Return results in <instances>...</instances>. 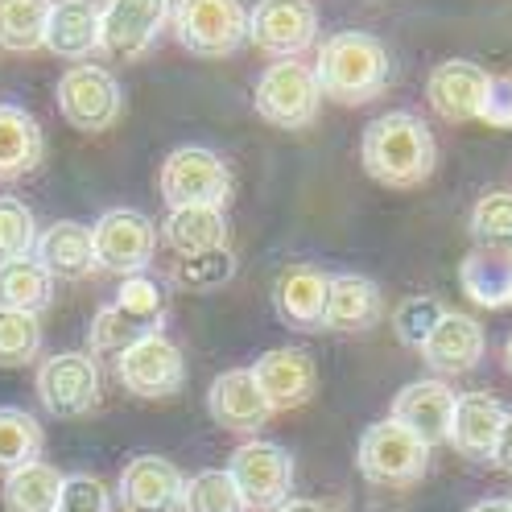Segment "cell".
Returning <instances> with one entry per match:
<instances>
[{"label": "cell", "mask_w": 512, "mask_h": 512, "mask_svg": "<svg viewBox=\"0 0 512 512\" xmlns=\"http://www.w3.org/2000/svg\"><path fill=\"white\" fill-rule=\"evenodd\" d=\"M310 71L318 91L331 95L335 104H372L393 79V58L380 38L364 29H343L323 42Z\"/></svg>", "instance_id": "obj_2"}, {"label": "cell", "mask_w": 512, "mask_h": 512, "mask_svg": "<svg viewBox=\"0 0 512 512\" xmlns=\"http://www.w3.org/2000/svg\"><path fill=\"white\" fill-rule=\"evenodd\" d=\"M46 451V434L38 426L34 413L13 409V405H0V471H17L38 463Z\"/></svg>", "instance_id": "obj_31"}, {"label": "cell", "mask_w": 512, "mask_h": 512, "mask_svg": "<svg viewBox=\"0 0 512 512\" xmlns=\"http://www.w3.org/2000/svg\"><path fill=\"white\" fill-rule=\"evenodd\" d=\"M356 463H360V475L376 488H409L426 475L430 446L418 442L393 418H384L364 430V438L356 446Z\"/></svg>", "instance_id": "obj_6"}, {"label": "cell", "mask_w": 512, "mask_h": 512, "mask_svg": "<svg viewBox=\"0 0 512 512\" xmlns=\"http://www.w3.org/2000/svg\"><path fill=\"white\" fill-rule=\"evenodd\" d=\"M166 323V290L153 277H124L116 298L91 318L87 347L91 351H120L145 335H162Z\"/></svg>", "instance_id": "obj_3"}, {"label": "cell", "mask_w": 512, "mask_h": 512, "mask_svg": "<svg viewBox=\"0 0 512 512\" xmlns=\"http://www.w3.org/2000/svg\"><path fill=\"white\" fill-rule=\"evenodd\" d=\"M252 108L261 120H269L273 128H285V133H302L318 120V108H323V91L314 83V71L298 58H285L265 67V75L256 79L252 91Z\"/></svg>", "instance_id": "obj_5"}, {"label": "cell", "mask_w": 512, "mask_h": 512, "mask_svg": "<svg viewBox=\"0 0 512 512\" xmlns=\"http://www.w3.org/2000/svg\"><path fill=\"white\" fill-rule=\"evenodd\" d=\"M492 463H496L504 475H512V409H508V418H504V426H500V438H496V446H492Z\"/></svg>", "instance_id": "obj_41"}, {"label": "cell", "mask_w": 512, "mask_h": 512, "mask_svg": "<svg viewBox=\"0 0 512 512\" xmlns=\"http://www.w3.org/2000/svg\"><path fill=\"white\" fill-rule=\"evenodd\" d=\"M442 314H446V310H442L438 298L413 294V298H405V302L393 310V331H397V339H401L405 347H422V343L430 339V331L438 327Z\"/></svg>", "instance_id": "obj_38"}, {"label": "cell", "mask_w": 512, "mask_h": 512, "mask_svg": "<svg viewBox=\"0 0 512 512\" xmlns=\"http://www.w3.org/2000/svg\"><path fill=\"white\" fill-rule=\"evenodd\" d=\"M162 199L170 211L178 207H219L232 195V174L223 166V157L207 145H182L162 162Z\"/></svg>", "instance_id": "obj_7"}, {"label": "cell", "mask_w": 512, "mask_h": 512, "mask_svg": "<svg viewBox=\"0 0 512 512\" xmlns=\"http://www.w3.org/2000/svg\"><path fill=\"white\" fill-rule=\"evenodd\" d=\"M62 475L50 463H29L5 475V488H0V500H5V512H54L58 492H62Z\"/></svg>", "instance_id": "obj_30"}, {"label": "cell", "mask_w": 512, "mask_h": 512, "mask_svg": "<svg viewBox=\"0 0 512 512\" xmlns=\"http://www.w3.org/2000/svg\"><path fill=\"white\" fill-rule=\"evenodd\" d=\"M54 512H112V492L100 475H67Z\"/></svg>", "instance_id": "obj_39"}, {"label": "cell", "mask_w": 512, "mask_h": 512, "mask_svg": "<svg viewBox=\"0 0 512 512\" xmlns=\"http://www.w3.org/2000/svg\"><path fill=\"white\" fill-rule=\"evenodd\" d=\"M170 21L178 46L195 58H228L248 42L244 0H178Z\"/></svg>", "instance_id": "obj_4"}, {"label": "cell", "mask_w": 512, "mask_h": 512, "mask_svg": "<svg viewBox=\"0 0 512 512\" xmlns=\"http://www.w3.org/2000/svg\"><path fill=\"white\" fill-rule=\"evenodd\" d=\"M42 351V323L34 314L0 310V368H25Z\"/></svg>", "instance_id": "obj_34"}, {"label": "cell", "mask_w": 512, "mask_h": 512, "mask_svg": "<svg viewBox=\"0 0 512 512\" xmlns=\"http://www.w3.org/2000/svg\"><path fill=\"white\" fill-rule=\"evenodd\" d=\"M248 372L256 380V389H261L269 413L302 409L318 389L314 360H310V351H302V347H273Z\"/></svg>", "instance_id": "obj_15"}, {"label": "cell", "mask_w": 512, "mask_h": 512, "mask_svg": "<svg viewBox=\"0 0 512 512\" xmlns=\"http://www.w3.org/2000/svg\"><path fill=\"white\" fill-rule=\"evenodd\" d=\"M504 368H508V376H512V335H508V343H504Z\"/></svg>", "instance_id": "obj_44"}, {"label": "cell", "mask_w": 512, "mask_h": 512, "mask_svg": "<svg viewBox=\"0 0 512 512\" xmlns=\"http://www.w3.org/2000/svg\"><path fill=\"white\" fill-rule=\"evenodd\" d=\"M504 418H508V409L496 397L467 393V397L455 401V418H451V434H446V442H451L463 459L488 463L492 459V446L500 438Z\"/></svg>", "instance_id": "obj_24"}, {"label": "cell", "mask_w": 512, "mask_h": 512, "mask_svg": "<svg viewBox=\"0 0 512 512\" xmlns=\"http://www.w3.org/2000/svg\"><path fill=\"white\" fill-rule=\"evenodd\" d=\"M384 318V294L380 285L368 281L364 273H339L331 277L327 290V314H323V331L339 335H364Z\"/></svg>", "instance_id": "obj_22"}, {"label": "cell", "mask_w": 512, "mask_h": 512, "mask_svg": "<svg viewBox=\"0 0 512 512\" xmlns=\"http://www.w3.org/2000/svg\"><path fill=\"white\" fill-rule=\"evenodd\" d=\"M170 21V0H104L100 50L112 58H145Z\"/></svg>", "instance_id": "obj_14"}, {"label": "cell", "mask_w": 512, "mask_h": 512, "mask_svg": "<svg viewBox=\"0 0 512 512\" xmlns=\"http://www.w3.org/2000/svg\"><path fill=\"white\" fill-rule=\"evenodd\" d=\"M471 236L484 248H512V190H492L471 207Z\"/></svg>", "instance_id": "obj_36"}, {"label": "cell", "mask_w": 512, "mask_h": 512, "mask_svg": "<svg viewBox=\"0 0 512 512\" xmlns=\"http://www.w3.org/2000/svg\"><path fill=\"white\" fill-rule=\"evenodd\" d=\"M54 0H0V50L29 54L46 38Z\"/></svg>", "instance_id": "obj_32"}, {"label": "cell", "mask_w": 512, "mask_h": 512, "mask_svg": "<svg viewBox=\"0 0 512 512\" xmlns=\"http://www.w3.org/2000/svg\"><path fill=\"white\" fill-rule=\"evenodd\" d=\"M186 475L162 455L128 459L116 484V500L124 512H182Z\"/></svg>", "instance_id": "obj_16"}, {"label": "cell", "mask_w": 512, "mask_h": 512, "mask_svg": "<svg viewBox=\"0 0 512 512\" xmlns=\"http://www.w3.org/2000/svg\"><path fill=\"white\" fill-rule=\"evenodd\" d=\"M207 413L219 430H232V434H256L269 422V405L248 368H232L211 380Z\"/></svg>", "instance_id": "obj_21"}, {"label": "cell", "mask_w": 512, "mask_h": 512, "mask_svg": "<svg viewBox=\"0 0 512 512\" xmlns=\"http://www.w3.org/2000/svg\"><path fill=\"white\" fill-rule=\"evenodd\" d=\"M50 302H54V277L34 261V256L0 261V310L38 318Z\"/></svg>", "instance_id": "obj_29"}, {"label": "cell", "mask_w": 512, "mask_h": 512, "mask_svg": "<svg viewBox=\"0 0 512 512\" xmlns=\"http://www.w3.org/2000/svg\"><path fill=\"white\" fill-rule=\"evenodd\" d=\"M331 277L314 265H285L273 281V310L285 327L298 331H323Z\"/></svg>", "instance_id": "obj_20"}, {"label": "cell", "mask_w": 512, "mask_h": 512, "mask_svg": "<svg viewBox=\"0 0 512 512\" xmlns=\"http://www.w3.org/2000/svg\"><path fill=\"white\" fill-rule=\"evenodd\" d=\"M91 252H95V269L116 273V277H141L153 265V252H157L153 219L133 207L104 211L91 228Z\"/></svg>", "instance_id": "obj_8"}, {"label": "cell", "mask_w": 512, "mask_h": 512, "mask_svg": "<svg viewBox=\"0 0 512 512\" xmlns=\"http://www.w3.org/2000/svg\"><path fill=\"white\" fill-rule=\"evenodd\" d=\"M58 112L79 133H108L124 112V95L112 71L75 62V67L58 79Z\"/></svg>", "instance_id": "obj_10"}, {"label": "cell", "mask_w": 512, "mask_h": 512, "mask_svg": "<svg viewBox=\"0 0 512 512\" xmlns=\"http://www.w3.org/2000/svg\"><path fill=\"white\" fill-rule=\"evenodd\" d=\"M34 389L54 418H83L100 405V368H95L91 351H58L42 360Z\"/></svg>", "instance_id": "obj_13"}, {"label": "cell", "mask_w": 512, "mask_h": 512, "mask_svg": "<svg viewBox=\"0 0 512 512\" xmlns=\"http://www.w3.org/2000/svg\"><path fill=\"white\" fill-rule=\"evenodd\" d=\"M162 240L178 256L228 248V215H223L219 207H178L162 223Z\"/></svg>", "instance_id": "obj_28"}, {"label": "cell", "mask_w": 512, "mask_h": 512, "mask_svg": "<svg viewBox=\"0 0 512 512\" xmlns=\"http://www.w3.org/2000/svg\"><path fill=\"white\" fill-rule=\"evenodd\" d=\"M273 512H331V508H323V504H318V500H285L281 508H273Z\"/></svg>", "instance_id": "obj_42"}, {"label": "cell", "mask_w": 512, "mask_h": 512, "mask_svg": "<svg viewBox=\"0 0 512 512\" xmlns=\"http://www.w3.org/2000/svg\"><path fill=\"white\" fill-rule=\"evenodd\" d=\"M418 351H422V360H426L438 376H467V372L479 368V360H484L488 335H484V327H479L471 314L446 310V314L438 318V327L430 331V339H426Z\"/></svg>", "instance_id": "obj_18"}, {"label": "cell", "mask_w": 512, "mask_h": 512, "mask_svg": "<svg viewBox=\"0 0 512 512\" xmlns=\"http://www.w3.org/2000/svg\"><path fill=\"white\" fill-rule=\"evenodd\" d=\"M116 380L141 401H162V397H174L182 389L186 360H182L174 339L145 335L116 356Z\"/></svg>", "instance_id": "obj_12"}, {"label": "cell", "mask_w": 512, "mask_h": 512, "mask_svg": "<svg viewBox=\"0 0 512 512\" xmlns=\"http://www.w3.org/2000/svg\"><path fill=\"white\" fill-rule=\"evenodd\" d=\"M34 261L54 281H87L95 273V252H91V228L79 219H58L46 232H38Z\"/></svg>", "instance_id": "obj_23"}, {"label": "cell", "mask_w": 512, "mask_h": 512, "mask_svg": "<svg viewBox=\"0 0 512 512\" xmlns=\"http://www.w3.org/2000/svg\"><path fill=\"white\" fill-rule=\"evenodd\" d=\"M360 162L380 186L413 190L434 174L438 145L426 120H418L413 112H384L364 128Z\"/></svg>", "instance_id": "obj_1"}, {"label": "cell", "mask_w": 512, "mask_h": 512, "mask_svg": "<svg viewBox=\"0 0 512 512\" xmlns=\"http://www.w3.org/2000/svg\"><path fill=\"white\" fill-rule=\"evenodd\" d=\"M228 475L236 492L244 496L248 512H273L290 500L294 492V459L285 446L277 442H265V438H252L244 446L232 451V463H228Z\"/></svg>", "instance_id": "obj_9"}, {"label": "cell", "mask_w": 512, "mask_h": 512, "mask_svg": "<svg viewBox=\"0 0 512 512\" xmlns=\"http://www.w3.org/2000/svg\"><path fill=\"white\" fill-rule=\"evenodd\" d=\"M38 244V219L21 199L0 195V261H17V256H34Z\"/></svg>", "instance_id": "obj_37"}, {"label": "cell", "mask_w": 512, "mask_h": 512, "mask_svg": "<svg viewBox=\"0 0 512 512\" xmlns=\"http://www.w3.org/2000/svg\"><path fill=\"white\" fill-rule=\"evenodd\" d=\"M248 42L277 62L302 58L318 42L314 0H256L248 9Z\"/></svg>", "instance_id": "obj_11"}, {"label": "cell", "mask_w": 512, "mask_h": 512, "mask_svg": "<svg viewBox=\"0 0 512 512\" xmlns=\"http://www.w3.org/2000/svg\"><path fill=\"white\" fill-rule=\"evenodd\" d=\"M236 277V256L232 248H211V252H195V256H182L174 265V281L182 290H219Z\"/></svg>", "instance_id": "obj_35"}, {"label": "cell", "mask_w": 512, "mask_h": 512, "mask_svg": "<svg viewBox=\"0 0 512 512\" xmlns=\"http://www.w3.org/2000/svg\"><path fill=\"white\" fill-rule=\"evenodd\" d=\"M488 71L471 58H446L430 71L426 95H430V108L451 120V124H467L479 120V104H484V91H488Z\"/></svg>", "instance_id": "obj_19"}, {"label": "cell", "mask_w": 512, "mask_h": 512, "mask_svg": "<svg viewBox=\"0 0 512 512\" xmlns=\"http://www.w3.org/2000/svg\"><path fill=\"white\" fill-rule=\"evenodd\" d=\"M467 512H512V500H484V504H475Z\"/></svg>", "instance_id": "obj_43"}, {"label": "cell", "mask_w": 512, "mask_h": 512, "mask_svg": "<svg viewBox=\"0 0 512 512\" xmlns=\"http://www.w3.org/2000/svg\"><path fill=\"white\" fill-rule=\"evenodd\" d=\"M42 46L71 62L91 58L100 50V5L95 0H54Z\"/></svg>", "instance_id": "obj_26"}, {"label": "cell", "mask_w": 512, "mask_h": 512, "mask_svg": "<svg viewBox=\"0 0 512 512\" xmlns=\"http://www.w3.org/2000/svg\"><path fill=\"white\" fill-rule=\"evenodd\" d=\"M455 393L446 380H413L397 393L393 401V422L405 426L418 442L438 446L451 434V418H455Z\"/></svg>", "instance_id": "obj_17"}, {"label": "cell", "mask_w": 512, "mask_h": 512, "mask_svg": "<svg viewBox=\"0 0 512 512\" xmlns=\"http://www.w3.org/2000/svg\"><path fill=\"white\" fill-rule=\"evenodd\" d=\"M182 512H248V504L236 492L232 475L211 467V471H199V475L186 479V488H182Z\"/></svg>", "instance_id": "obj_33"}, {"label": "cell", "mask_w": 512, "mask_h": 512, "mask_svg": "<svg viewBox=\"0 0 512 512\" xmlns=\"http://www.w3.org/2000/svg\"><path fill=\"white\" fill-rule=\"evenodd\" d=\"M46 162V133L34 112L0 104V182L29 178Z\"/></svg>", "instance_id": "obj_25"}, {"label": "cell", "mask_w": 512, "mask_h": 512, "mask_svg": "<svg viewBox=\"0 0 512 512\" xmlns=\"http://www.w3.org/2000/svg\"><path fill=\"white\" fill-rule=\"evenodd\" d=\"M459 285L484 310L512 306V248H471L459 265Z\"/></svg>", "instance_id": "obj_27"}, {"label": "cell", "mask_w": 512, "mask_h": 512, "mask_svg": "<svg viewBox=\"0 0 512 512\" xmlns=\"http://www.w3.org/2000/svg\"><path fill=\"white\" fill-rule=\"evenodd\" d=\"M479 120L488 128H512V75H492L484 104H479Z\"/></svg>", "instance_id": "obj_40"}]
</instances>
